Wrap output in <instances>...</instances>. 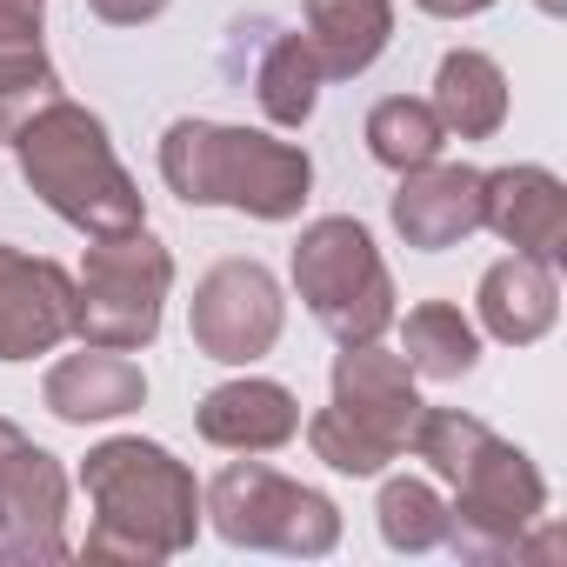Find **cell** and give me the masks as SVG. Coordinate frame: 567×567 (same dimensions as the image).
I'll return each mask as SVG.
<instances>
[{
  "label": "cell",
  "mask_w": 567,
  "mask_h": 567,
  "mask_svg": "<svg viewBox=\"0 0 567 567\" xmlns=\"http://www.w3.org/2000/svg\"><path fill=\"white\" fill-rule=\"evenodd\" d=\"M328 81L368 74L394 41V0H308V34Z\"/></svg>",
  "instance_id": "e0dca14e"
},
{
  "label": "cell",
  "mask_w": 567,
  "mask_h": 567,
  "mask_svg": "<svg viewBox=\"0 0 567 567\" xmlns=\"http://www.w3.org/2000/svg\"><path fill=\"white\" fill-rule=\"evenodd\" d=\"M421 14H434V21H474V14H487L494 0H414Z\"/></svg>",
  "instance_id": "4316f807"
},
{
  "label": "cell",
  "mask_w": 567,
  "mask_h": 567,
  "mask_svg": "<svg viewBox=\"0 0 567 567\" xmlns=\"http://www.w3.org/2000/svg\"><path fill=\"white\" fill-rule=\"evenodd\" d=\"M194 427H200V441H214L227 454H274V447H288L301 434V401L280 381L240 374V381H220L194 408Z\"/></svg>",
  "instance_id": "5bb4252c"
},
{
  "label": "cell",
  "mask_w": 567,
  "mask_h": 567,
  "mask_svg": "<svg viewBox=\"0 0 567 567\" xmlns=\"http://www.w3.org/2000/svg\"><path fill=\"white\" fill-rule=\"evenodd\" d=\"M427 107L441 114L447 134H461V141H494L501 121H507V74L494 68V54L454 48V54L441 61V74H434V101H427Z\"/></svg>",
  "instance_id": "d6986e66"
},
{
  "label": "cell",
  "mask_w": 567,
  "mask_h": 567,
  "mask_svg": "<svg viewBox=\"0 0 567 567\" xmlns=\"http://www.w3.org/2000/svg\"><path fill=\"white\" fill-rule=\"evenodd\" d=\"M14 161L28 174V187L87 240H107V234H127V227H147V200L134 187V174L121 167L101 114H87L81 101L54 94L41 101L14 134Z\"/></svg>",
  "instance_id": "7a4b0ae2"
},
{
  "label": "cell",
  "mask_w": 567,
  "mask_h": 567,
  "mask_svg": "<svg viewBox=\"0 0 567 567\" xmlns=\"http://www.w3.org/2000/svg\"><path fill=\"white\" fill-rule=\"evenodd\" d=\"M401 361L414 368V381H461L481 361V334L454 301H421L401 321Z\"/></svg>",
  "instance_id": "ffe728a7"
},
{
  "label": "cell",
  "mask_w": 567,
  "mask_h": 567,
  "mask_svg": "<svg viewBox=\"0 0 567 567\" xmlns=\"http://www.w3.org/2000/svg\"><path fill=\"white\" fill-rule=\"evenodd\" d=\"M534 8H540V14H567V0H534Z\"/></svg>",
  "instance_id": "83f0119b"
},
{
  "label": "cell",
  "mask_w": 567,
  "mask_h": 567,
  "mask_svg": "<svg viewBox=\"0 0 567 567\" xmlns=\"http://www.w3.org/2000/svg\"><path fill=\"white\" fill-rule=\"evenodd\" d=\"M487 441H494V427L474 421V414H461V408H421V421H414V434H408V447H414L441 481H454Z\"/></svg>",
  "instance_id": "cb8c5ba5"
},
{
  "label": "cell",
  "mask_w": 567,
  "mask_h": 567,
  "mask_svg": "<svg viewBox=\"0 0 567 567\" xmlns=\"http://www.w3.org/2000/svg\"><path fill=\"white\" fill-rule=\"evenodd\" d=\"M388 214H394V234L421 254L461 247L467 234H481V167H467V161L408 167Z\"/></svg>",
  "instance_id": "7c38bea8"
},
{
  "label": "cell",
  "mask_w": 567,
  "mask_h": 567,
  "mask_svg": "<svg viewBox=\"0 0 567 567\" xmlns=\"http://www.w3.org/2000/svg\"><path fill=\"white\" fill-rule=\"evenodd\" d=\"M167 288H174V254L147 227L107 234V240L87 247L81 280H74V334L87 348L134 354V348H147L161 334Z\"/></svg>",
  "instance_id": "5b68a950"
},
{
  "label": "cell",
  "mask_w": 567,
  "mask_h": 567,
  "mask_svg": "<svg viewBox=\"0 0 567 567\" xmlns=\"http://www.w3.org/2000/svg\"><path fill=\"white\" fill-rule=\"evenodd\" d=\"M381 540L394 547V554H434V547H447V501L427 487V481H388L381 487Z\"/></svg>",
  "instance_id": "603a6c76"
},
{
  "label": "cell",
  "mask_w": 567,
  "mask_h": 567,
  "mask_svg": "<svg viewBox=\"0 0 567 567\" xmlns=\"http://www.w3.org/2000/svg\"><path fill=\"white\" fill-rule=\"evenodd\" d=\"M441 147H447V127H441V114L427 101H408V94L374 101V114H368V154L381 167L408 174V167L441 161Z\"/></svg>",
  "instance_id": "7402d4cb"
},
{
  "label": "cell",
  "mask_w": 567,
  "mask_h": 567,
  "mask_svg": "<svg viewBox=\"0 0 567 567\" xmlns=\"http://www.w3.org/2000/svg\"><path fill=\"white\" fill-rule=\"evenodd\" d=\"M41 8L48 0H0V127L8 134L61 94V74L41 48Z\"/></svg>",
  "instance_id": "ac0fdd59"
},
{
  "label": "cell",
  "mask_w": 567,
  "mask_h": 567,
  "mask_svg": "<svg viewBox=\"0 0 567 567\" xmlns=\"http://www.w3.org/2000/svg\"><path fill=\"white\" fill-rule=\"evenodd\" d=\"M295 295L341 341H381L394 328V274L354 214H321L295 240Z\"/></svg>",
  "instance_id": "277c9868"
},
{
  "label": "cell",
  "mask_w": 567,
  "mask_h": 567,
  "mask_svg": "<svg viewBox=\"0 0 567 567\" xmlns=\"http://www.w3.org/2000/svg\"><path fill=\"white\" fill-rule=\"evenodd\" d=\"M220 540L234 547H267V554H301L321 560L341 547V507L288 474H274L260 461H227L200 501Z\"/></svg>",
  "instance_id": "8992f818"
},
{
  "label": "cell",
  "mask_w": 567,
  "mask_h": 567,
  "mask_svg": "<svg viewBox=\"0 0 567 567\" xmlns=\"http://www.w3.org/2000/svg\"><path fill=\"white\" fill-rule=\"evenodd\" d=\"M321 61H315V48L301 41V34H280L267 54H260V68H254V101H260V114L274 121V127H301L315 107H321Z\"/></svg>",
  "instance_id": "44dd1931"
},
{
  "label": "cell",
  "mask_w": 567,
  "mask_h": 567,
  "mask_svg": "<svg viewBox=\"0 0 567 567\" xmlns=\"http://www.w3.org/2000/svg\"><path fill=\"white\" fill-rule=\"evenodd\" d=\"M280 328H288V301H280V280L260 260H220V267H207L194 301H187V334L220 368L260 361L280 341Z\"/></svg>",
  "instance_id": "ba28073f"
},
{
  "label": "cell",
  "mask_w": 567,
  "mask_h": 567,
  "mask_svg": "<svg viewBox=\"0 0 567 567\" xmlns=\"http://www.w3.org/2000/svg\"><path fill=\"white\" fill-rule=\"evenodd\" d=\"M74 334V274L61 260L0 247V361L54 354Z\"/></svg>",
  "instance_id": "30bf717a"
},
{
  "label": "cell",
  "mask_w": 567,
  "mask_h": 567,
  "mask_svg": "<svg viewBox=\"0 0 567 567\" xmlns=\"http://www.w3.org/2000/svg\"><path fill=\"white\" fill-rule=\"evenodd\" d=\"M308 447H315V461H328L334 474H354V481H368V474H381V467L394 461L374 434H361V427L341 421L334 408H321V414L308 421Z\"/></svg>",
  "instance_id": "d4e9b609"
},
{
  "label": "cell",
  "mask_w": 567,
  "mask_h": 567,
  "mask_svg": "<svg viewBox=\"0 0 567 567\" xmlns=\"http://www.w3.org/2000/svg\"><path fill=\"white\" fill-rule=\"evenodd\" d=\"M421 388H414V368L401 361V354H388L381 341H354V348H341V361H334V414L341 421H354L361 434H374L388 454H401L408 447V434H414V421H421Z\"/></svg>",
  "instance_id": "8fae6325"
},
{
  "label": "cell",
  "mask_w": 567,
  "mask_h": 567,
  "mask_svg": "<svg viewBox=\"0 0 567 567\" xmlns=\"http://www.w3.org/2000/svg\"><path fill=\"white\" fill-rule=\"evenodd\" d=\"M81 487L94 501L87 554L94 560H174L200 534V487L187 461L161 441L114 434L81 461Z\"/></svg>",
  "instance_id": "6da1fadb"
},
{
  "label": "cell",
  "mask_w": 567,
  "mask_h": 567,
  "mask_svg": "<svg viewBox=\"0 0 567 567\" xmlns=\"http://www.w3.org/2000/svg\"><path fill=\"white\" fill-rule=\"evenodd\" d=\"M68 474L0 414V560H68Z\"/></svg>",
  "instance_id": "9c48e42d"
},
{
  "label": "cell",
  "mask_w": 567,
  "mask_h": 567,
  "mask_svg": "<svg viewBox=\"0 0 567 567\" xmlns=\"http://www.w3.org/2000/svg\"><path fill=\"white\" fill-rule=\"evenodd\" d=\"M547 514V481L540 467L507 447L501 434L454 474V507H447V540L474 560H501L514 554V540Z\"/></svg>",
  "instance_id": "52a82bcc"
},
{
  "label": "cell",
  "mask_w": 567,
  "mask_h": 567,
  "mask_svg": "<svg viewBox=\"0 0 567 567\" xmlns=\"http://www.w3.org/2000/svg\"><path fill=\"white\" fill-rule=\"evenodd\" d=\"M161 181L187 207H234L254 220H295L315 187V161L295 141L220 121H174L161 134Z\"/></svg>",
  "instance_id": "3957f363"
},
{
  "label": "cell",
  "mask_w": 567,
  "mask_h": 567,
  "mask_svg": "<svg viewBox=\"0 0 567 567\" xmlns=\"http://www.w3.org/2000/svg\"><path fill=\"white\" fill-rule=\"evenodd\" d=\"M87 14L107 21V28H141V21L167 14V0H87Z\"/></svg>",
  "instance_id": "484cf974"
},
{
  "label": "cell",
  "mask_w": 567,
  "mask_h": 567,
  "mask_svg": "<svg viewBox=\"0 0 567 567\" xmlns=\"http://www.w3.org/2000/svg\"><path fill=\"white\" fill-rule=\"evenodd\" d=\"M41 401L54 421L68 427H87V421H121L147 401V374L121 354V348H87L81 354H61L41 381Z\"/></svg>",
  "instance_id": "9a60e30c"
},
{
  "label": "cell",
  "mask_w": 567,
  "mask_h": 567,
  "mask_svg": "<svg viewBox=\"0 0 567 567\" xmlns=\"http://www.w3.org/2000/svg\"><path fill=\"white\" fill-rule=\"evenodd\" d=\"M474 315L481 328L501 341V348H534L554 321H560V280H554V260H534V254H507L481 274L474 288Z\"/></svg>",
  "instance_id": "2e32d148"
},
{
  "label": "cell",
  "mask_w": 567,
  "mask_h": 567,
  "mask_svg": "<svg viewBox=\"0 0 567 567\" xmlns=\"http://www.w3.org/2000/svg\"><path fill=\"white\" fill-rule=\"evenodd\" d=\"M481 227H494L514 254L560 260L567 254V187L534 161L494 167L481 174Z\"/></svg>",
  "instance_id": "4fadbf2b"
}]
</instances>
